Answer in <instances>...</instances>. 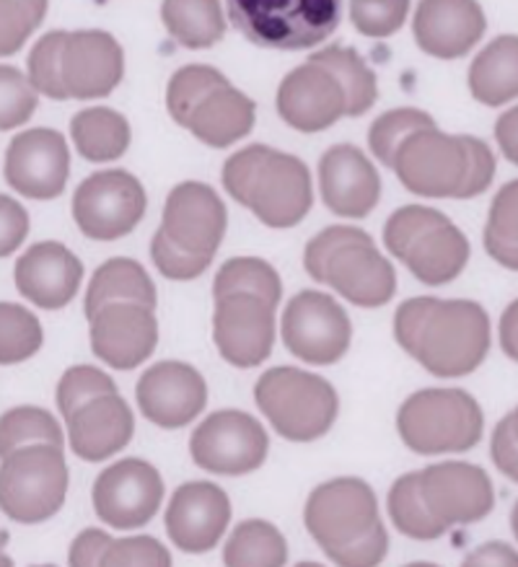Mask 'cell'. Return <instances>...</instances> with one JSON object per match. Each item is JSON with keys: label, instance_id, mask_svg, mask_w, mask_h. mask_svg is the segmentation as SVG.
<instances>
[{"label": "cell", "instance_id": "cell-10", "mask_svg": "<svg viewBox=\"0 0 518 567\" xmlns=\"http://www.w3.org/2000/svg\"><path fill=\"white\" fill-rule=\"evenodd\" d=\"M68 464L63 446L34 443L3 456L0 470V508L19 524H42L63 508Z\"/></svg>", "mask_w": 518, "mask_h": 567}, {"label": "cell", "instance_id": "cell-41", "mask_svg": "<svg viewBox=\"0 0 518 567\" xmlns=\"http://www.w3.org/2000/svg\"><path fill=\"white\" fill-rule=\"evenodd\" d=\"M224 81L226 75L208 65H185L182 71L174 73L169 81V89H166V106H169L172 120L185 127V122L189 117V112L195 110V104L200 102L210 89H216L218 83Z\"/></svg>", "mask_w": 518, "mask_h": 567}, {"label": "cell", "instance_id": "cell-27", "mask_svg": "<svg viewBox=\"0 0 518 567\" xmlns=\"http://www.w3.org/2000/svg\"><path fill=\"white\" fill-rule=\"evenodd\" d=\"M135 420L120 394L96 396L68 417V441L75 456L104 462L133 441Z\"/></svg>", "mask_w": 518, "mask_h": 567}, {"label": "cell", "instance_id": "cell-46", "mask_svg": "<svg viewBox=\"0 0 518 567\" xmlns=\"http://www.w3.org/2000/svg\"><path fill=\"white\" fill-rule=\"evenodd\" d=\"M65 34L68 32L44 34L42 40L34 44L32 55H29V79L34 81V86L40 94L58 99V102L68 99L63 89V79H60V52H63Z\"/></svg>", "mask_w": 518, "mask_h": 567}, {"label": "cell", "instance_id": "cell-42", "mask_svg": "<svg viewBox=\"0 0 518 567\" xmlns=\"http://www.w3.org/2000/svg\"><path fill=\"white\" fill-rule=\"evenodd\" d=\"M48 13V0H0V52L13 55L24 48Z\"/></svg>", "mask_w": 518, "mask_h": 567}, {"label": "cell", "instance_id": "cell-39", "mask_svg": "<svg viewBox=\"0 0 518 567\" xmlns=\"http://www.w3.org/2000/svg\"><path fill=\"white\" fill-rule=\"evenodd\" d=\"M436 127L431 114H425L421 110H392L371 125L369 133V145L381 164L394 168V161H397V153L402 148V143L407 141L410 135L417 133V130H428Z\"/></svg>", "mask_w": 518, "mask_h": 567}, {"label": "cell", "instance_id": "cell-36", "mask_svg": "<svg viewBox=\"0 0 518 567\" xmlns=\"http://www.w3.org/2000/svg\"><path fill=\"white\" fill-rule=\"evenodd\" d=\"M485 249L495 262L518 272V179L495 195L485 226Z\"/></svg>", "mask_w": 518, "mask_h": 567}, {"label": "cell", "instance_id": "cell-2", "mask_svg": "<svg viewBox=\"0 0 518 567\" xmlns=\"http://www.w3.org/2000/svg\"><path fill=\"white\" fill-rule=\"evenodd\" d=\"M309 534L332 563L345 567H373L386 557V528L379 503L363 480L342 477L319 485L307 503Z\"/></svg>", "mask_w": 518, "mask_h": 567}, {"label": "cell", "instance_id": "cell-3", "mask_svg": "<svg viewBox=\"0 0 518 567\" xmlns=\"http://www.w3.org/2000/svg\"><path fill=\"white\" fill-rule=\"evenodd\" d=\"M394 172L413 195L469 200L493 184L495 156L477 137L446 135L428 127L402 143Z\"/></svg>", "mask_w": 518, "mask_h": 567}, {"label": "cell", "instance_id": "cell-48", "mask_svg": "<svg viewBox=\"0 0 518 567\" xmlns=\"http://www.w3.org/2000/svg\"><path fill=\"white\" fill-rule=\"evenodd\" d=\"M102 565H172V555L164 544L151 536H135V539H117L104 551Z\"/></svg>", "mask_w": 518, "mask_h": 567}, {"label": "cell", "instance_id": "cell-24", "mask_svg": "<svg viewBox=\"0 0 518 567\" xmlns=\"http://www.w3.org/2000/svg\"><path fill=\"white\" fill-rule=\"evenodd\" d=\"M319 189L327 208L345 218H365L381 197L379 172L355 145H332L319 161Z\"/></svg>", "mask_w": 518, "mask_h": 567}, {"label": "cell", "instance_id": "cell-5", "mask_svg": "<svg viewBox=\"0 0 518 567\" xmlns=\"http://www.w3.org/2000/svg\"><path fill=\"white\" fill-rule=\"evenodd\" d=\"M303 267L317 282H327L350 303L376 309L392 301L397 275L376 244L361 228L330 226L303 251Z\"/></svg>", "mask_w": 518, "mask_h": 567}, {"label": "cell", "instance_id": "cell-34", "mask_svg": "<svg viewBox=\"0 0 518 567\" xmlns=\"http://www.w3.org/2000/svg\"><path fill=\"white\" fill-rule=\"evenodd\" d=\"M388 516H392L394 526L410 539L431 542L444 536L448 528L433 516V511L425 503L421 489V472L405 474L394 482L392 493H388Z\"/></svg>", "mask_w": 518, "mask_h": 567}, {"label": "cell", "instance_id": "cell-56", "mask_svg": "<svg viewBox=\"0 0 518 567\" xmlns=\"http://www.w3.org/2000/svg\"><path fill=\"white\" fill-rule=\"evenodd\" d=\"M508 420H510V425H514V433L518 435V408H516L514 412H510V415H508Z\"/></svg>", "mask_w": 518, "mask_h": 567}, {"label": "cell", "instance_id": "cell-15", "mask_svg": "<svg viewBox=\"0 0 518 567\" xmlns=\"http://www.w3.org/2000/svg\"><path fill=\"white\" fill-rule=\"evenodd\" d=\"M71 174V151L58 130L37 127L13 137L3 161L11 189L32 200H52L65 189Z\"/></svg>", "mask_w": 518, "mask_h": 567}, {"label": "cell", "instance_id": "cell-37", "mask_svg": "<svg viewBox=\"0 0 518 567\" xmlns=\"http://www.w3.org/2000/svg\"><path fill=\"white\" fill-rule=\"evenodd\" d=\"M34 443H52L63 446V431L52 420L50 412L40 408L9 410L0 420V456H9L17 449L34 446Z\"/></svg>", "mask_w": 518, "mask_h": 567}, {"label": "cell", "instance_id": "cell-4", "mask_svg": "<svg viewBox=\"0 0 518 567\" xmlns=\"http://www.w3.org/2000/svg\"><path fill=\"white\" fill-rule=\"evenodd\" d=\"M224 187L265 226L291 228L311 210V176L301 158L249 145L224 166Z\"/></svg>", "mask_w": 518, "mask_h": 567}, {"label": "cell", "instance_id": "cell-9", "mask_svg": "<svg viewBox=\"0 0 518 567\" xmlns=\"http://www.w3.org/2000/svg\"><path fill=\"white\" fill-rule=\"evenodd\" d=\"M483 410L462 389H423L400 408L397 431L417 454H454L483 439Z\"/></svg>", "mask_w": 518, "mask_h": 567}, {"label": "cell", "instance_id": "cell-47", "mask_svg": "<svg viewBox=\"0 0 518 567\" xmlns=\"http://www.w3.org/2000/svg\"><path fill=\"white\" fill-rule=\"evenodd\" d=\"M151 259H154L158 272L166 275L169 280H193L208 270L213 262L210 255H197V251L177 247L162 228L151 241Z\"/></svg>", "mask_w": 518, "mask_h": 567}, {"label": "cell", "instance_id": "cell-55", "mask_svg": "<svg viewBox=\"0 0 518 567\" xmlns=\"http://www.w3.org/2000/svg\"><path fill=\"white\" fill-rule=\"evenodd\" d=\"M510 526H514V534H516V539H518V503H516L514 513H510Z\"/></svg>", "mask_w": 518, "mask_h": 567}, {"label": "cell", "instance_id": "cell-30", "mask_svg": "<svg viewBox=\"0 0 518 567\" xmlns=\"http://www.w3.org/2000/svg\"><path fill=\"white\" fill-rule=\"evenodd\" d=\"M141 303L156 309V288L148 272L133 259H110L91 278L86 293V317L91 319L110 303Z\"/></svg>", "mask_w": 518, "mask_h": 567}, {"label": "cell", "instance_id": "cell-38", "mask_svg": "<svg viewBox=\"0 0 518 567\" xmlns=\"http://www.w3.org/2000/svg\"><path fill=\"white\" fill-rule=\"evenodd\" d=\"M236 290L265 296L278 303L280 296H283V282H280V275L268 262H262V259L239 257L228 259L218 270L216 282H213V296L236 293Z\"/></svg>", "mask_w": 518, "mask_h": 567}, {"label": "cell", "instance_id": "cell-8", "mask_svg": "<svg viewBox=\"0 0 518 567\" xmlns=\"http://www.w3.org/2000/svg\"><path fill=\"white\" fill-rule=\"evenodd\" d=\"M255 400L278 435L299 443L330 431L340 410L330 381L288 365L272 368L257 381Z\"/></svg>", "mask_w": 518, "mask_h": 567}, {"label": "cell", "instance_id": "cell-12", "mask_svg": "<svg viewBox=\"0 0 518 567\" xmlns=\"http://www.w3.org/2000/svg\"><path fill=\"white\" fill-rule=\"evenodd\" d=\"M283 342L311 365H330L348 352L350 319L332 296L303 290L283 313Z\"/></svg>", "mask_w": 518, "mask_h": 567}, {"label": "cell", "instance_id": "cell-19", "mask_svg": "<svg viewBox=\"0 0 518 567\" xmlns=\"http://www.w3.org/2000/svg\"><path fill=\"white\" fill-rule=\"evenodd\" d=\"M278 112L299 133H322L340 117H345L348 96L327 68L309 60L280 83Z\"/></svg>", "mask_w": 518, "mask_h": 567}, {"label": "cell", "instance_id": "cell-26", "mask_svg": "<svg viewBox=\"0 0 518 567\" xmlns=\"http://www.w3.org/2000/svg\"><path fill=\"white\" fill-rule=\"evenodd\" d=\"M81 259L58 241L34 244L17 262V288L40 309H63L79 293Z\"/></svg>", "mask_w": 518, "mask_h": 567}, {"label": "cell", "instance_id": "cell-40", "mask_svg": "<svg viewBox=\"0 0 518 567\" xmlns=\"http://www.w3.org/2000/svg\"><path fill=\"white\" fill-rule=\"evenodd\" d=\"M42 344V327L34 313L17 303H0V363L13 365L32 358Z\"/></svg>", "mask_w": 518, "mask_h": 567}, {"label": "cell", "instance_id": "cell-53", "mask_svg": "<svg viewBox=\"0 0 518 567\" xmlns=\"http://www.w3.org/2000/svg\"><path fill=\"white\" fill-rule=\"evenodd\" d=\"M500 348L518 363V298L500 317Z\"/></svg>", "mask_w": 518, "mask_h": 567}, {"label": "cell", "instance_id": "cell-25", "mask_svg": "<svg viewBox=\"0 0 518 567\" xmlns=\"http://www.w3.org/2000/svg\"><path fill=\"white\" fill-rule=\"evenodd\" d=\"M485 29V11L477 0H421L413 19L421 50L441 60L467 55L483 40Z\"/></svg>", "mask_w": 518, "mask_h": 567}, {"label": "cell", "instance_id": "cell-29", "mask_svg": "<svg viewBox=\"0 0 518 567\" xmlns=\"http://www.w3.org/2000/svg\"><path fill=\"white\" fill-rule=\"evenodd\" d=\"M469 91L479 104L503 106L518 99V37L503 34L475 58Z\"/></svg>", "mask_w": 518, "mask_h": 567}, {"label": "cell", "instance_id": "cell-23", "mask_svg": "<svg viewBox=\"0 0 518 567\" xmlns=\"http://www.w3.org/2000/svg\"><path fill=\"white\" fill-rule=\"evenodd\" d=\"M162 231L187 251L216 255L226 234V208L208 184L185 182L174 187L164 205Z\"/></svg>", "mask_w": 518, "mask_h": 567}, {"label": "cell", "instance_id": "cell-50", "mask_svg": "<svg viewBox=\"0 0 518 567\" xmlns=\"http://www.w3.org/2000/svg\"><path fill=\"white\" fill-rule=\"evenodd\" d=\"M493 462L498 470L518 485V435L514 433L510 420H500L493 433Z\"/></svg>", "mask_w": 518, "mask_h": 567}, {"label": "cell", "instance_id": "cell-49", "mask_svg": "<svg viewBox=\"0 0 518 567\" xmlns=\"http://www.w3.org/2000/svg\"><path fill=\"white\" fill-rule=\"evenodd\" d=\"M29 231V216L9 195L0 197V255L9 257L21 247Z\"/></svg>", "mask_w": 518, "mask_h": 567}, {"label": "cell", "instance_id": "cell-13", "mask_svg": "<svg viewBox=\"0 0 518 567\" xmlns=\"http://www.w3.org/2000/svg\"><path fill=\"white\" fill-rule=\"evenodd\" d=\"M276 306L270 298L244 290L216 296L213 337L228 363L251 368L270 358L276 342Z\"/></svg>", "mask_w": 518, "mask_h": 567}, {"label": "cell", "instance_id": "cell-35", "mask_svg": "<svg viewBox=\"0 0 518 567\" xmlns=\"http://www.w3.org/2000/svg\"><path fill=\"white\" fill-rule=\"evenodd\" d=\"M288 547L283 534L268 520H244L228 536L224 563L231 567L286 565Z\"/></svg>", "mask_w": 518, "mask_h": 567}, {"label": "cell", "instance_id": "cell-11", "mask_svg": "<svg viewBox=\"0 0 518 567\" xmlns=\"http://www.w3.org/2000/svg\"><path fill=\"white\" fill-rule=\"evenodd\" d=\"M146 213V193L133 174L114 172L91 174L73 195V218L89 239H122L141 224Z\"/></svg>", "mask_w": 518, "mask_h": 567}, {"label": "cell", "instance_id": "cell-31", "mask_svg": "<svg viewBox=\"0 0 518 567\" xmlns=\"http://www.w3.org/2000/svg\"><path fill=\"white\" fill-rule=\"evenodd\" d=\"M162 19L166 32L187 50L213 48L226 34L218 0H164Z\"/></svg>", "mask_w": 518, "mask_h": 567}, {"label": "cell", "instance_id": "cell-21", "mask_svg": "<svg viewBox=\"0 0 518 567\" xmlns=\"http://www.w3.org/2000/svg\"><path fill=\"white\" fill-rule=\"evenodd\" d=\"M141 412L151 423L162 427H185L200 415L208 402L203 375L187 363H158L141 375L138 389Z\"/></svg>", "mask_w": 518, "mask_h": 567}, {"label": "cell", "instance_id": "cell-45", "mask_svg": "<svg viewBox=\"0 0 518 567\" xmlns=\"http://www.w3.org/2000/svg\"><path fill=\"white\" fill-rule=\"evenodd\" d=\"M37 91L34 81L11 65H0V127L13 130L32 117L37 110Z\"/></svg>", "mask_w": 518, "mask_h": 567}, {"label": "cell", "instance_id": "cell-20", "mask_svg": "<svg viewBox=\"0 0 518 567\" xmlns=\"http://www.w3.org/2000/svg\"><path fill=\"white\" fill-rule=\"evenodd\" d=\"M231 520L228 495L213 482H187L166 511V534L187 555L210 551Z\"/></svg>", "mask_w": 518, "mask_h": 567}, {"label": "cell", "instance_id": "cell-1", "mask_svg": "<svg viewBox=\"0 0 518 567\" xmlns=\"http://www.w3.org/2000/svg\"><path fill=\"white\" fill-rule=\"evenodd\" d=\"M394 337L428 373L459 379L487 358L490 319L475 301L413 298L394 313Z\"/></svg>", "mask_w": 518, "mask_h": 567}, {"label": "cell", "instance_id": "cell-32", "mask_svg": "<svg viewBox=\"0 0 518 567\" xmlns=\"http://www.w3.org/2000/svg\"><path fill=\"white\" fill-rule=\"evenodd\" d=\"M71 135L75 151L86 161H104L120 158L130 145V125L120 112L106 110V106H94L83 110L71 122Z\"/></svg>", "mask_w": 518, "mask_h": 567}, {"label": "cell", "instance_id": "cell-33", "mask_svg": "<svg viewBox=\"0 0 518 567\" xmlns=\"http://www.w3.org/2000/svg\"><path fill=\"white\" fill-rule=\"evenodd\" d=\"M311 63L330 71L348 96V117H361L376 102V75L363 63L361 55L350 48H327L309 58Z\"/></svg>", "mask_w": 518, "mask_h": 567}, {"label": "cell", "instance_id": "cell-54", "mask_svg": "<svg viewBox=\"0 0 518 567\" xmlns=\"http://www.w3.org/2000/svg\"><path fill=\"white\" fill-rule=\"evenodd\" d=\"M467 565H518V551L508 549L506 544L493 542L487 547L472 551Z\"/></svg>", "mask_w": 518, "mask_h": 567}, {"label": "cell", "instance_id": "cell-43", "mask_svg": "<svg viewBox=\"0 0 518 567\" xmlns=\"http://www.w3.org/2000/svg\"><path fill=\"white\" fill-rule=\"evenodd\" d=\"M104 394H117V386L110 375L91 365H75L71 371H65L63 379L58 384V408L68 420L73 412H79L83 404L94 402L96 396Z\"/></svg>", "mask_w": 518, "mask_h": 567}, {"label": "cell", "instance_id": "cell-44", "mask_svg": "<svg viewBox=\"0 0 518 567\" xmlns=\"http://www.w3.org/2000/svg\"><path fill=\"white\" fill-rule=\"evenodd\" d=\"M410 0H350V19L355 29L373 40L397 34L405 24Z\"/></svg>", "mask_w": 518, "mask_h": 567}, {"label": "cell", "instance_id": "cell-18", "mask_svg": "<svg viewBox=\"0 0 518 567\" xmlns=\"http://www.w3.org/2000/svg\"><path fill=\"white\" fill-rule=\"evenodd\" d=\"M156 309L141 303H110L91 317V348L117 371H130L154 355L158 342Z\"/></svg>", "mask_w": 518, "mask_h": 567}, {"label": "cell", "instance_id": "cell-14", "mask_svg": "<svg viewBox=\"0 0 518 567\" xmlns=\"http://www.w3.org/2000/svg\"><path fill=\"white\" fill-rule=\"evenodd\" d=\"M189 454L205 472L249 474L268 456V433L247 412L224 410L203 420L189 439Z\"/></svg>", "mask_w": 518, "mask_h": 567}, {"label": "cell", "instance_id": "cell-6", "mask_svg": "<svg viewBox=\"0 0 518 567\" xmlns=\"http://www.w3.org/2000/svg\"><path fill=\"white\" fill-rule=\"evenodd\" d=\"M384 244L425 286L452 282L469 262V241L444 213L407 205L392 213Z\"/></svg>", "mask_w": 518, "mask_h": 567}, {"label": "cell", "instance_id": "cell-52", "mask_svg": "<svg viewBox=\"0 0 518 567\" xmlns=\"http://www.w3.org/2000/svg\"><path fill=\"white\" fill-rule=\"evenodd\" d=\"M495 141H498L503 156L518 166V106L500 114L495 125Z\"/></svg>", "mask_w": 518, "mask_h": 567}, {"label": "cell", "instance_id": "cell-28", "mask_svg": "<svg viewBox=\"0 0 518 567\" xmlns=\"http://www.w3.org/2000/svg\"><path fill=\"white\" fill-rule=\"evenodd\" d=\"M185 127L210 148H228L255 127V102L224 81L195 104Z\"/></svg>", "mask_w": 518, "mask_h": 567}, {"label": "cell", "instance_id": "cell-16", "mask_svg": "<svg viewBox=\"0 0 518 567\" xmlns=\"http://www.w3.org/2000/svg\"><path fill=\"white\" fill-rule=\"evenodd\" d=\"M162 497V474L141 458L112 464L94 485L96 516L114 528L146 526L156 516Z\"/></svg>", "mask_w": 518, "mask_h": 567}, {"label": "cell", "instance_id": "cell-51", "mask_svg": "<svg viewBox=\"0 0 518 567\" xmlns=\"http://www.w3.org/2000/svg\"><path fill=\"white\" fill-rule=\"evenodd\" d=\"M114 539H110V534L99 532V528H89V532L79 534V539L73 542L71 547V565H102L104 551L110 549V544Z\"/></svg>", "mask_w": 518, "mask_h": 567}, {"label": "cell", "instance_id": "cell-22", "mask_svg": "<svg viewBox=\"0 0 518 567\" xmlns=\"http://www.w3.org/2000/svg\"><path fill=\"white\" fill-rule=\"evenodd\" d=\"M60 79L68 99L110 96L122 81V48L106 32L65 34Z\"/></svg>", "mask_w": 518, "mask_h": 567}, {"label": "cell", "instance_id": "cell-17", "mask_svg": "<svg viewBox=\"0 0 518 567\" xmlns=\"http://www.w3.org/2000/svg\"><path fill=\"white\" fill-rule=\"evenodd\" d=\"M421 489L433 516L446 528L477 524L495 505L493 482L475 464H433L421 472Z\"/></svg>", "mask_w": 518, "mask_h": 567}, {"label": "cell", "instance_id": "cell-7", "mask_svg": "<svg viewBox=\"0 0 518 567\" xmlns=\"http://www.w3.org/2000/svg\"><path fill=\"white\" fill-rule=\"evenodd\" d=\"M234 27L265 50L317 48L340 27L342 0H226Z\"/></svg>", "mask_w": 518, "mask_h": 567}]
</instances>
